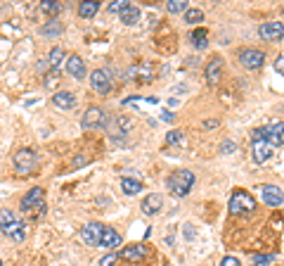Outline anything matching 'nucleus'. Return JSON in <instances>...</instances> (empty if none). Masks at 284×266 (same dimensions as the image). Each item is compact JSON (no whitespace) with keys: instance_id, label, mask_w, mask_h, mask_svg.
<instances>
[{"instance_id":"obj_30","label":"nucleus","mask_w":284,"mask_h":266,"mask_svg":"<svg viewBox=\"0 0 284 266\" xmlns=\"http://www.w3.org/2000/svg\"><path fill=\"white\" fill-rule=\"evenodd\" d=\"M182 143H185L182 131H168L166 133V145H182Z\"/></svg>"},{"instance_id":"obj_28","label":"nucleus","mask_w":284,"mask_h":266,"mask_svg":"<svg viewBox=\"0 0 284 266\" xmlns=\"http://www.w3.org/2000/svg\"><path fill=\"white\" fill-rule=\"evenodd\" d=\"M121 188H124L126 195H138L142 190V183L135 181V178H124V181H121Z\"/></svg>"},{"instance_id":"obj_13","label":"nucleus","mask_w":284,"mask_h":266,"mask_svg":"<svg viewBox=\"0 0 284 266\" xmlns=\"http://www.w3.org/2000/svg\"><path fill=\"white\" fill-rule=\"evenodd\" d=\"M66 74H71V76L78 79V81H86V62H83L78 55L66 57Z\"/></svg>"},{"instance_id":"obj_29","label":"nucleus","mask_w":284,"mask_h":266,"mask_svg":"<svg viewBox=\"0 0 284 266\" xmlns=\"http://www.w3.org/2000/svg\"><path fill=\"white\" fill-rule=\"evenodd\" d=\"M166 10H168L170 15H180V12H187V3L185 0H168Z\"/></svg>"},{"instance_id":"obj_19","label":"nucleus","mask_w":284,"mask_h":266,"mask_svg":"<svg viewBox=\"0 0 284 266\" xmlns=\"http://www.w3.org/2000/svg\"><path fill=\"white\" fill-rule=\"evenodd\" d=\"M268 143L272 147L284 145V121H277L272 126H268Z\"/></svg>"},{"instance_id":"obj_40","label":"nucleus","mask_w":284,"mask_h":266,"mask_svg":"<svg viewBox=\"0 0 284 266\" xmlns=\"http://www.w3.org/2000/svg\"><path fill=\"white\" fill-rule=\"evenodd\" d=\"M218 126V119H204V129H216Z\"/></svg>"},{"instance_id":"obj_25","label":"nucleus","mask_w":284,"mask_h":266,"mask_svg":"<svg viewBox=\"0 0 284 266\" xmlns=\"http://www.w3.org/2000/svg\"><path fill=\"white\" fill-rule=\"evenodd\" d=\"M192 46L199 48V50H204L206 46H208V34H206V29H194L192 31Z\"/></svg>"},{"instance_id":"obj_42","label":"nucleus","mask_w":284,"mask_h":266,"mask_svg":"<svg viewBox=\"0 0 284 266\" xmlns=\"http://www.w3.org/2000/svg\"><path fill=\"white\" fill-rule=\"evenodd\" d=\"M0 266H2V261H0Z\"/></svg>"},{"instance_id":"obj_39","label":"nucleus","mask_w":284,"mask_h":266,"mask_svg":"<svg viewBox=\"0 0 284 266\" xmlns=\"http://www.w3.org/2000/svg\"><path fill=\"white\" fill-rule=\"evenodd\" d=\"M161 119H164V121H168V124H170V121L176 119V117H173V112H168V110H164V112H161Z\"/></svg>"},{"instance_id":"obj_16","label":"nucleus","mask_w":284,"mask_h":266,"mask_svg":"<svg viewBox=\"0 0 284 266\" xmlns=\"http://www.w3.org/2000/svg\"><path fill=\"white\" fill-rule=\"evenodd\" d=\"M270 155H272V145H270L268 140H263V143H254V147H251V157H254V162H256V164L268 162Z\"/></svg>"},{"instance_id":"obj_10","label":"nucleus","mask_w":284,"mask_h":266,"mask_svg":"<svg viewBox=\"0 0 284 266\" xmlns=\"http://www.w3.org/2000/svg\"><path fill=\"white\" fill-rule=\"evenodd\" d=\"M258 34H260L263 41H270V43H272V41H282L284 24H282V22H266V24H260Z\"/></svg>"},{"instance_id":"obj_15","label":"nucleus","mask_w":284,"mask_h":266,"mask_svg":"<svg viewBox=\"0 0 284 266\" xmlns=\"http://www.w3.org/2000/svg\"><path fill=\"white\" fill-rule=\"evenodd\" d=\"M154 74H156V69H154V65H152V62H142V65L133 67V69L128 72V79L138 76L140 81H154Z\"/></svg>"},{"instance_id":"obj_38","label":"nucleus","mask_w":284,"mask_h":266,"mask_svg":"<svg viewBox=\"0 0 284 266\" xmlns=\"http://www.w3.org/2000/svg\"><path fill=\"white\" fill-rule=\"evenodd\" d=\"M275 69H277V72H280V74H284V53H282V55H280V57H277V60H275Z\"/></svg>"},{"instance_id":"obj_32","label":"nucleus","mask_w":284,"mask_h":266,"mask_svg":"<svg viewBox=\"0 0 284 266\" xmlns=\"http://www.w3.org/2000/svg\"><path fill=\"white\" fill-rule=\"evenodd\" d=\"M275 261L272 254H254V266H268Z\"/></svg>"},{"instance_id":"obj_22","label":"nucleus","mask_w":284,"mask_h":266,"mask_svg":"<svg viewBox=\"0 0 284 266\" xmlns=\"http://www.w3.org/2000/svg\"><path fill=\"white\" fill-rule=\"evenodd\" d=\"M38 31H40V36H60V34L64 31V27H62V22L50 19V22H48V24H43Z\"/></svg>"},{"instance_id":"obj_23","label":"nucleus","mask_w":284,"mask_h":266,"mask_svg":"<svg viewBox=\"0 0 284 266\" xmlns=\"http://www.w3.org/2000/svg\"><path fill=\"white\" fill-rule=\"evenodd\" d=\"M64 60H66V57H64V50H62V48H52V50H50V55H48V67L57 72V69L62 67Z\"/></svg>"},{"instance_id":"obj_36","label":"nucleus","mask_w":284,"mask_h":266,"mask_svg":"<svg viewBox=\"0 0 284 266\" xmlns=\"http://www.w3.org/2000/svg\"><path fill=\"white\" fill-rule=\"evenodd\" d=\"M234 150H237V145L228 140V143H222L220 145V155H230V152H234Z\"/></svg>"},{"instance_id":"obj_5","label":"nucleus","mask_w":284,"mask_h":266,"mask_svg":"<svg viewBox=\"0 0 284 266\" xmlns=\"http://www.w3.org/2000/svg\"><path fill=\"white\" fill-rule=\"evenodd\" d=\"M266 62V53L263 50H256V48H242L240 50V65L248 72H256L260 69Z\"/></svg>"},{"instance_id":"obj_11","label":"nucleus","mask_w":284,"mask_h":266,"mask_svg":"<svg viewBox=\"0 0 284 266\" xmlns=\"http://www.w3.org/2000/svg\"><path fill=\"white\" fill-rule=\"evenodd\" d=\"M204 76H206V83H208V86H218V81H220V76H222V60L220 57H211V60H208Z\"/></svg>"},{"instance_id":"obj_6","label":"nucleus","mask_w":284,"mask_h":266,"mask_svg":"<svg viewBox=\"0 0 284 266\" xmlns=\"http://www.w3.org/2000/svg\"><path fill=\"white\" fill-rule=\"evenodd\" d=\"M102 233H104V226L98 223V221H90L80 230V240L86 245H90V247H95V245H100V240H102Z\"/></svg>"},{"instance_id":"obj_27","label":"nucleus","mask_w":284,"mask_h":266,"mask_svg":"<svg viewBox=\"0 0 284 266\" xmlns=\"http://www.w3.org/2000/svg\"><path fill=\"white\" fill-rule=\"evenodd\" d=\"M40 10H43L45 15H52V17H57V15L64 10V5H62V3H57V0H43V3H40Z\"/></svg>"},{"instance_id":"obj_14","label":"nucleus","mask_w":284,"mask_h":266,"mask_svg":"<svg viewBox=\"0 0 284 266\" xmlns=\"http://www.w3.org/2000/svg\"><path fill=\"white\" fill-rule=\"evenodd\" d=\"M161 207H164V197L159 193H150L144 200H142V211L147 214V216H154V214H159Z\"/></svg>"},{"instance_id":"obj_2","label":"nucleus","mask_w":284,"mask_h":266,"mask_svg":"<svg viewBox=\"0 0 284 266\" xmlns=\"http://www.w3.org/2000/svg\"><path fill=\"white\" fill-rule=\"evenodd\" d=\"M230 211L234 216H248L256 211V200L246 190H234L230 197Z\"/></svg>"},{"instance_id":"obj_21","label":"nucleus","mask_w":284,"mask_h":266,"mask_svg":"<svg viewBox=\"0 0 284 266\" xmlns=\"http://www.w3.org/2000/svg\"><path fill=\"white\" fill-rule=\"evenodd\" d=\"M121 17V22H124L126 27H133V24H138L140 22V17H142V12H140V8H135V5H128V8L118 15Z\"/></svg>"},{"instance_id":"obj_35","label":"nucleus","mask_w":284,"mask_h":266,"mask_svg":"<svg viewBox=\"0 0 284 266\" xmlns=\"http://www.w3.org/2000/svg\"><path fill=\"white\" fill-rule=\"evenodd\" d=\"M116 259H118V254H116V252H112V254H106V257L100 259V266H114Z\"/></svg>"},{"instance_id":"obj_18","label":"nucleus","mask_w":284,"mask_h":266,"mask_svg":"<svg viewBox=\"0 0 284 266\" xmlns=\"http://www.w3.org/2000/svg\"><path fill=\"white\" fill-rule=\"evenodd\" d=\"M52 105L54 107H60V110H71L74 105H76V95L71 91H60L52 95Z\"/></svg>"},{"instance_id":"obj_26","label":"nucleus","mask_w":284,"mask_h":266,"mask_svg":"<svg viewBox=\"0 0 284 266\" xmlns=\"http://www.w3.org/2000/svg\"><path fill=\"white\" fill-rule=\"evenodd\" d=\"M199 22H204V12L199 8H187L185 12V24H190V27H196Z\"/></svg>"},{"instance_id":"obj_41","label":"nucleus","mask_w":284,"mask_h":266,"mask_svg":"<svg viewBox=\"0 0 284 266\" xmlns=\"http://www.w3.org/2000/svg\"><path fill=\"white\" fill-rule=\"evenodd\" d=\"M83 162H88V157H78V159L74 162V166H80V164H83Z\"/></svg>"},{"instance_id":"obj_9","label":"nucleus","mask_w":284,"mask_h":266,"mask_svg":"<svg viewBox=\"0 0 284 266\" xmlns=\"http://www.w3.org/2000/svg\"><path fill=\"white\" fill-rule=\"evenodd\" d=\"M258 193H260V197H263V202H266L268 207H282L284 204V195L282 190L277 188V185H260L258 188Z\"/></svg>"},{"instance_id":"obj_37","label":"nucleus","mask_w":284,"mask_h":266,"mask_svg":"<svg viewBox=\"0 0 284 266\" xmlns=\"http://www.w3.org/2000/svg\"><path fill=\"white\" fill-rule=\"evenodd\" d=\"M220 266H242V264H240V259L237 257H225L220 261Z\"/></svg>"},{"instance_id":"obj_8","label":"nucleus","mask_w":284,"mask_h":266,"mask_svg":"<svg viewBox=\"0 0 284 266\" xmlns=\"http://www.w3.org/2000/svg\"><path fill=\"white\" fill-rule=\"evenodd\" d=\"M104 124H106V114L100 110V107H88V110H86V117L80 121L83 129H102Z\"/></svg>"},{"instance_id":"obj_4","label":"nucleus","mask_w":284,"mask_h":266,"mask_svg":"<svg viewBox=\"0 0 284 266\" xmlns=\"http://www.w3.org/2000/svg\"><path fill=\"white\" fill-rule=\"evenodd\" d=\"M12 162H14L17 174H22V176L34 174V169H36V152H34V150H28V147H22V150L14 152Z\"/></svg>"},{"instance_id":"obj_24","label":"nucleus","mask_w":284,"mask_h":266,"mask_svg":"<svg viewBox=\"0 0 284 266\" xmlns=\"http://www.w3.org/2000/svg\"><path fill=\"white\" fill-rule=\"evenodd\" d=\"M98 10H100V3L88 0V3H80V5H78V15L83 19H92L95 15H98Z\"/></svg>"},{"instance_id":"obj_33","label":"nucleus","mask_w":284,"mask_h":266,"mask_svg":"<svg viewBox=\"0 0 284 266\" xmlns=\"http://www.w3.org/2000/svg\"><path fill=\"white\" fill-rule=\"evenodd\" d=\"M251 138H254V143H263V140H268V126L266 129H256L254 133H251Z\"/></svg>"},{"instance_id":"obj_17","label":"nucleus","mask_w":284,"mask_h":266,"mask_svg":"<svg viewBox=\"0 0 284 266\" xmlns=\"http://www.w3.org/2000/svg\"><path fill=\"white\" fill-rule=\"evenodd\" d=\"M26 223H24V221H14V223H10L8 228L2 230V233H5V235H8L10 240H14V242H22V240L26 238Z\"/></svg>"},{"instance_id":"obj_7","label":"nucleus","mask_w":284,"mask_h":266,"mask_svg":"<svg viewBox=\"0 0 284 266\" xmlns=\"http://www.w3.org/2000/svg\"><path fill=\"white\" fill-rule=\"evenodd\" d=\"M88 81L95 88V93H100V95H106V93L112 91V76H109L106 69H95V72L90 74Z\"/></svg>"},{"instance_id":"obj_31","label":"nucleus","mask_w":284,"mask_h":266,"mask_svg":"<svg viewBox=\"0 0 284 266\" xmlns=\"http://www.w3.org/2000/svg\"><path fill=\"white\" fill-rule=\"evenodd\" d=\"M14 221H17V216L10 209H0V230H5L10 223H14Z\"/></svg>"},{"instance_id":"obj_3","label":"nucleus","mask_w":284,"mask_h":266,"mask_svg":"<svg viewBox=\"0 0 284 266\" xmlns=\"http://www.w3.org/2000/svg\"><path fill=\"white\" fill-rule=\"evenodd\" d=\"M19 207H22V211H31V214H40V211H45V190L43 188H31L24 197H22V202H19Z\"/></svg>"},{"instance_id":"obj_12","label":"nucleus","mask_w":284,"mask_h":266,"mask_svg":"<svg viewBox=\"0 0 284 266\" xmlns=\"http://www.w3.org/2000/svg\"><path fill=\"white\" fill-rule=\"evenodd\" d=\"M147 252H150V247L147 245H128V247H124L121 252H118V259H126V261H142V259L147 257Z\"/></svg>"},{"instance_id":"obj_34","label":"nucleus","mask_w":284,"mask_h":266,"mask_svg":"<svg viewBox=\"0 0 284 266\" xmlns=\"http://www.w3.org/2000/svg\"><path fill=\"white\" fill-rule=\"evenodd\" d=\"M126 8H128V3H124V0H114V3L109 5V12H118V15H121Z\"/></svg>"},{"instance_id":"obj_20","label":"nucleus","mask_w":284,"mask_h":266,"mask_svg":"<svg viewBox=\"0 0 284 266\" xmlns=\"http://www.w3.org/2000/svg\"><path fill=\"white\" fill-rule=\"evenodd\" d=\"M121 245V235L116 233L114 228H104V233H102V240H100V247L104 249H114Z\"/></svg>"},{"instance_id":"obj_1","label":"nucleus","mask_w":284,"mask_h":266,"mask_svg":"<svg viewBox=\"0 0 284 266\" xmlns=\"http://www.w3.org/2000/svg\"><path fill=\"white\" fill-rule=\"evenodd\" d=\"M192 185H194V174L190 169H180V171H173L168 176V190L176 197H185Z\"/></svg>"}]
</instances>
